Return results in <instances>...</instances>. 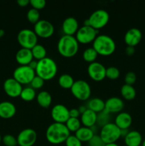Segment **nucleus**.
Segmentation results:
<instances>
[{"label":"nucleus","mask_w":145,"mask_h":146,"mask_svg":"<svg viewBox=\"0 0 145 146\" xmlns=\"http://www.w3.org/2000/svg\"><path fill=\"white\" fill-rule=\"evenodd\" d=\"M132 115L127 112H120L116 115L115 119V123L119 128L122 129H129L132 125Z\"/></svg>","instance_id":"obj_21"},{"label":"nucleus","mask_w":145,"mask_h":146,"mask_svg":"<svg viewBox=\"0 0 145 146\" xmlns=\"http://www.w3.org/2000/svg\"><path fill=\"white\" fill-rule=\"evenodd\" d=\"M44 82L45 81L42 78L36 75L30 84H31V87H32L34 89H38V88H42L43 86L44 85Z\"/></svg>","instance_id":"obj_37"},{"label":"nucleus","mask_w":145,"mask_h":146,"mask_svg":"<svg viewBox=\"0 0 145 146\" xmlns=\"http://www.w3.org/2000/svg\"><path fill=\"white\" fill-rule=\"evenodd\" d=\"M72 95L78 100L85 101L89 99L91 95L90 84L85 80L79 79L75 81L71 88Z\"/></svg>","instance_id":"obj_7"},{"label":"nucleus","mask_w":145,"mask_h":146,"mask_svg":"<svg viewBox=\"0 0 145 146\" xmlns=\"http://www.w3.org/2000/svg\"><path fill=\"white\" fill-rule=\"evenodd\" d=\"M4 34H5V31H4V30L2 29H0V38L4 36Z\"/></svg>","instance_id":"obj_49"},{"label":"nucleus","mask_w":145,"mask_h":146,"mask_svg":"<svg viewBox=\"0 0 145 146\" xmlns=\"http://www.w3.org/2000/svg\"><path fill=\"white\" fill-rule=\"evenodd\" d=\"M95 135V131L92 128L87 126H81L76 132L75 135L81 142H88Z\"/></svg>","instance_id":"obj_24"},{"label":"nucleus","mask_w":145,"mask_h":146,"mask_svg":"<svg viewBox=\"0 0 145 146\" xmlns=\"http://www.w3.org/2000/svg\"><path fill=\"white\" fill-rule=\"evenodd\" d=\"M142 38V31L137 28H131L125 33L124 40L127 46H134L137 45Z\"/></svg>","instance_id":"obj_17"},{"label":"nucleus","mask_w":145,"mask_h":146,"mask_svg":"<svg viewBox=\"0 0 145 146\" xmlns=\"http://www.w3.org/2000/svg\"><path fill=\"white\" fill-rule=\"evenodd\" d=\"M26 17L29 22H31V24H35L36 23L38 22L40 20L39 11L36 9L31 8L27 11Z\"/></svg>","instance_id":"obj_34"},{"label":"nucleus","mask_w":145,"mask_h":146,"mask_svg":"<svg viewBox=\"0 0 145 146\" xmlns=\"http://www.w3.org/2000/svg\"><path fill=\"white\" fill-rule=\"evenodd\" d=\"M87 70L89 76L95 81H102L106 77V68L98 61L89 64Z\"/></svg>","instance_id":"obj_13"},{"label":"nucleus","mask_w":145,"mask_h":146,"mask_svg":"<svg viewBox=\"0 0 145 146\" xmlns=\"http://www.w3.org/2000/svg\"><path fill=\"white\" fill-rule=\"evenodd\" d=\"M135 52V48L134 46H127L125 48V53L128 56H132L134 54Z\"/></svg>","instance_id":"obj_43"},{"label":"nucleus","mask_w":145,"mask_h":146,"mask_svg":"<svg viewBox=\"0 0 145 146\" xmlns=\"http://www.w3.org/2000/svg\"><path fill=\"white\" fill-rule=\"evenodd\" d=\"M98 55V54L94 49L93 47H88L84 50L83 53H82V58L85 61L89 62L90 64V63L95 61Z\"/></svg>","instance_id":"obj_31"},{"label":"nucleus","mask_w":145,"mask_h":146,"mask_svg":"<svg viewBox=\"0 0 145 146\" xmlns=\"http://www.w3.org/2000/svg\"><path fill=\"white\" fill-rule=\"evenodd\" d=\"M120 93L122 96L126 100H132L136 97V90L132 85L123 84L120 88Z\"/></svg>","instance_id":"obj_27"},{"label":"nucleus","mask_w":145,"mask_h":146,"mask_svg":"<svg viewBox=\"0 0 145 146\" xmlns=\"http://www.w3.org/2000/svg\"><path fill=\"white\" fill-rule=\"evenodd\" d=\"M36 98L38 104L43 108H48L52 103V96L47 91H42L38 93Z\"/></svg>","instance_id":"obj_26"},{"label":"nucleus","mask_w":145,"mask_h":146,"mask_svg":"<svg viewBox=\"0 0 145 146\" xmlns=\"http://www.w3.org/2000/svg\"><path fill=\"white\" fill-rule=\"evenodd\" d=\"M29 4H31L32 8L39 10L45 7L46 1L45 0H30Z\"/></svg>","instance_id":"obj_41"},{"label":"nucleus","mask_w":145,"mask_h":146,"mask_svg":"<svg viewBox=\"0 0 145 146\" xmlns=\"http://www.w3.org/2000/svg\"><path fill=\"white\" fill-rule=\"evenodd\" d=\"M17 40L21 48L31 49L38 44V36L31 29H23L17 34Z\"/></svg>","instance_id":"obj_6"},{"label":"nucleus","mask_w":145,"mask_h":146,"mask_svg":"<svg viewBox=\"0 0 145 146\" xmlns=\"http://www.w3.org/2000/svg\"><path fill=\"white\" fill-rule=\"evenodd\" d=\"M71 132L65 123L54 122L50 124L45 131V137L50 143L58 145L65 142Z\"/></svg>","instance_id":"obj_1"},{"label":"nucleus","mask_w":145,"mask_h":146,"mask_svg":"<svg viewBox=\"0 0 145 146\" xmlns=\"http://www.w3.org/2000/svg\"><path fill=\"white\" fill-rule=\"evenodd\" d=\"M1 142L6 146H16L18 145L16 138L11 134H7V135H4L2 137Z\"/></svg>","instance_id":"obj_36"},{"label":"nucleus","mask_w":145,"mask_h":146,"mask_svg":"<svg viewBox=\"0 0 145 146\" xmlns=\"http://www.w3.org/2000/svg\"><path fill=\"white\" fill-rule=\"evenodd\" d=\"M37 64H38V61L36 59H33L32 61H31V62L28 64V66H29L30 67H31L33 69L35 70L36 68V66H37Z\"/></svg>","instance_id":"obj_45"},{"label":"nucleus","mask_w":145,"mask_h":146,"mask_svg":"<svg viewBox=\"0 0 145 146\" xmlns=\"http://www.w3.org/2000/svg\"><path fill=\"white\" fill-rule=\"evenodd\" d=\"M129 133V129H122L121 130V137L125 138Z\"/></svg>","instance_id":"obj_47"},{"label":"nucleus","mask_w":145,"mask_h":146,"mask_svg":"<svg viewBox=\"0 0 145 146\" xmlns=\"http://www.w3.org/2000/svg\"><path fill=\"white\" fill-rule=\"evenodd\" d=\"M97 115L98 113L88 108L80 115L81 123L84 126L90 127V128L94 126L97 123Z\"/></svg>","instance_id":"obj_23"},{"label":"nucleus","mask_w":145,"mask_h":146,"mask_svg":"<svg viewBox=\"0 0 145 146\" xmlns=\"http://www.w3.org/2000/svg\"><path fill=\"white\" fill-rule=\"evenodd\" d=\"M57 48L61 55L69 58L77 54L79 49V42L74 36L63 34L58 40Z\"/></svg>","instance_id":"obj_4"},{"label":"nucleus","mask_w":145,"mask_h":146,"mask_svg":"<svg viewBox=\"0 0 145 146\" xmlns=\"http://www.w3.org/2000/svg\"><path fill=\"white\" fill-rule=\"evenodd\" d=\"M124 139L127 146H140L143 141L142 134L137 131H129Z\"/></svg>","instance_id":"obj_22"},{"label":"nucleus","mask_w":145,"mask_h":146,"mask_svg":"<svg viewBox=\"0 0 145 146\" xmlns=\"http://www.w3.org/2000/svg\"><path fill=\"white\" fill-rule=\"evenodd\" d=\"M88 146H104L105 143L102 140L100 135H94L93 137L88 142Z\"/></svg>","instance_id":"obj_39"},{"label":"nucleus","mask_w":145,"mask_h":146,"mask_svg":"<svg viewBox=\"0 0 145 146\" xmlns=\"http://www.w3.org/2000/svg\"><path fill=\"white\" fill-rule=\"evenodd\" d=\"M75 81L71 74H63L58 78V84L63 88H71Z\"/></svg>","instance_id":"obj_29"},{"label":"nucleus","mask_w":145,"mask_h":146,"mask_svg":"<svg viewBox=\"0 0 145 146\" xmlns=\"http://www.w3.org/2000/svg\"><path fill=\"white\" fill-rule=\"evenodd\" d=\"M1 141H2V137H1V134H0V143H1Z\"/></svg>","instance_id":"obj_51"},{"label":"nucleus","mask_w":145,"mask_h":146,"mask_svg":"<svg viewBox=\"0 0 145 146\" xmlns=\"http://www.w3.org/2000/svg\"><path fill=\"white\" fill-rule=\"evenodd\" d=\"M87 109H88V107H87V106L81 105V106H80L79 107H78V111H79L80 115L82 113L85 112V111H86Z\"/></svg>","instance_id":"obj_46"},{"label":"nucleus","mask_w":145,"mask_h":146,"mask_svg":"<svg viewBox=\"0 0 145 146\" xmlns=\"http://www.w3.org/2000/svg\"><path fill=\"white\" fill-rule=\"evenodd\" d=\"M109 19V13L106 10L102 9L94 11L88 19L90 26L93 27L96 30L105 27L108 23Z\"/></svg>","instance_id":"obj_9"},{"label":"nucleus","mask_w":145,"mask_h":146,"mask_svg":"<svg viewBox=\"0 0 145 146\" xmlns=\"http://www.w3.org/2000/svg\"><path fill=\"white\" fill-rule=\"evenodd\" d=\"M136 81V75L133 71H129L125 76V84L128 85H133Z\"/></svg>","instance_id":"obj_40"},{"label":"nucleus","mask_w":145,"mask_h":146,"mask_svg":"<svg viewBox=\"0 0 145 146\" xmlns=\"http://www.w3.org/2000/svg\"><path fill=\"white\" fill-rule=\"evenodd\" d=\"M123 146H127V145H123Z\"/></svg>","instance_id":"obj_52"},{"label":"nucleus","mask_w":145,"mask_h":146,"mask_svg":"<svg viewBox=\"0 0 145 146\" xmlns=\"http://www.w3.org/2000/svg\"><path fill=\"white\" fill-rule=\"evenodd\" d=\"M51 117L54 122L65 123L70 118L69 109L65 106L58 104L51 109Z\"/></svg>","instance_id":"obj_14"},{"label":"nucleus","mask_w":145,"mask_h":146,"mask_svg":"<svg viewBox=\"0 0 145 146\" xmlns=\"http://www.w3.org/2000/svg\"><path fill=\"white\" fill-rule=\"evenodd\" d=\"M92 47L98 54L102 56H109L116 49L115 41L107 34H98L92 42Z\"/></svg>","instance_id":"obj_2"},{"label":"nucleus","mask_w":145,"mask_h":146,"mask_svg":"<svg viewBox=\"0 0 145 146\" xmlns=\"http://www.w3.org/2000/svg\"><path fill=\"white\" fill-rule=\"evenodd\" d=\"M142 146H145V139H144L143 141H142Z\"/></svg>","instance_id":"obj_50"},{"label":"nucleus","mask_w":145,"mask_h":146,"mask_svg":"<svg viewBox=\"0 0 145 146\" xmlns=\"http://www.w3.org/2000/svg\"><path fill=\"white\" fill-rule=\"evenodd\" d=\"M16 112V108L13 103L5 101L0 102V117L5 119L11 118Z\"/></svg>","instance_id":"obj_20"},{"label":"nucleus","mask_w":145,"mask_h":146,"mask_svg":"<svg viewBox=\"0 0 145 146\" xmlns=\"http://www.w3.org/2000/svg\"><path fill=\"white\" fill-rule=\"evenodd\" d=\"M15 58L16 61L20 66L28 65L34 59L31 49L26 48H21L18 49L16 54Z\"/></svg>","instance_id":"obj_19"},{"label":"nucleus","mask_w":145,"mask_h":146,"mask_svg":"<svg viewBox=\"0 0 145 146\" xmlns=\"http://www.w3.org/2000/svg\"><path fill=\"white\" fill-rule=\"evenodd\" d=\"M79 29V24L76 18L68 17L64 19L62 24V30L65 35L73 36Z\"/></svg>","instance_id":"obj_18"},{"label":"nucleus","mask_w":145,"mask_h":146,"mask_svg":"<svg viewBox=\"0 0 145 146\" xmlns=\"http://www.w3.org/2000/svg\"><path fill=\"white\" fill-rule=\"evenodd\" d=\"M104 146H119L118 144H117L116 143H107L105 144Z\"/></svg>","instance_id":"obj_48"},{"label":"nucleus","mask_w":145,"mask_h":146,"mask_svg":"<svg viewBox=\"0 0 145 146\" xmlns=\"http://www.w3.org/2000/svg\"><path fill=\"white\" fill-rule=\"evenodd\" d=\"M34 31L38 36L48 38L53 34L54 26L48 20L40 19L34 24Z\"/></svg>","instance_id":"obj_11"},{"label":"nucleus","mask_w":145,"mask_h":146,"mask_svg":"<svg viewBox=\"0 0 145 146\" xmlns=\"http://www.w3.org/2000/svg\"><path fill=\"white\" fill-rule=\"evenodd\" d=\"M3 87L6 94L12 98L20 96L23 89L22 85L14 78H7L4 81Z\"/></svg>","instance_id":"obj_15"},{"label":"nucleus","mask_w":145,"mask_h":146,"mask_svg":"<svg viewBox=\"0 0 145 146\" xmlns=\"http://www.w3.org/2000/svg\"><path fill=\"white\" fill-rule=\"evenodd\" d=\"M20 97H21L24 101H32L34 98H36V94L35 89H34V88L31 86L23 88L21 94H20Z\"/></svg>","instance_id":"obj_30"},{"label":"nucleus","mask_w":145,"mask_h":146,"mask_svg":"<svg viewBox=\"0 0 145 146\" xmlns=\"http://www.w3.org/2000/svg\"><path fill=\"white\" fill-rule=\"evenodd\" d=\"M30 0H17V4L20 6V7H26L29 4Z\"/></svg>","instance_id":"obj_44"},{"label":"nucleus","mask_w":145,"mask_h":146,"mask_svg":"<svg viewBox=\"0 0 145 146\" xmlns=\"http://www.w3.org/2000/svg\"><path fill=\"white\" fill-rule=\"evenodd\" d=\"M35 71L36 75L42 78L44 81L51 80L56 75L58 66L52 58L46 56L38 61Z\"/></svg>","instance_id":"obj_3"},{"label":"nucleus","mask_w":145,"mask_h":146,"mask_svg":"<svg viewBox=\"0 0 145 146\" xmlns=\"http://www.w3.org/2000/svg\"><path fill=\"white\" fill-rule=\"evenodd\" d=\"M31 52H32L34 58L37 61H39V60H41L46 57L47 51L44 46H43L42 44H37L36 45L34 46L31 48Z\"/></svg>","instance_id":"obj_28"},{"label":"nucleus","mask_w":145,"mask_h":146,"mask_svg":"<svg viewBox=\"0 0 145 146\" xmlns=\"http://www.w3.org/2000/svg\"><path fill=\"white\" fill-rule=\"evenodd\" d=\"M65 124L70 132H76L81 127V121L78 118L70 117Z\"/></svg>","instance_id":"obj_32"},{"label":"nucleus","mask_w":145,"mask_h":146,"mask_svg":"<svg viewBox=\"0 0 145 146\" xmlns=\"http://www.w3.org/2000/svg\"><path fill=\"white\" fill-rule=\"evenodd\" d=\"M124 101L122 98L117 96H112L105 101V111L109 113H120L124 108Z\"/></svg>","instance_id":"obj_16"},{"label":"nucleus","mask_w":145,"mask_h":146,"mask_svg":"<svg viewBox=\"0 0 145 146\" xmlns=\"http://www.w3.org/2000/svg\"><path fill=\"white\" fill-rule=\"evenodd\" d=\"M109 119H110V115L109 113L107 112L104 110L102 112H100L97 115V123L98 125L102 127L103 125H106L107 123H109Z\"/></svg>","instance_id":"obj_33"},{"label":"nucleus","mask_w":145,"mask_h":146,"mask_svg":"<svg viewBox=\"0 0 145 146\" xmlns=\"http://www.w3.org/2000/svg\"><path fill=\"white\" fill-rule=\"evenodd\" d=\"M98 30H96L90 26L83 25L78 29L75 34V38L81 44H89L93 42L98 36Z\"/></svg>","instance_id":"obj_10"},{"label":"nucleus","mask_w":145,"mask_h":146,"mask_svg":"<svg viewBox=\"0 0 145 146\" xmlns=\"http://www.w3.org/2000/svg\"><path fill=\"white\" fill-rule=\"evenodd\" d=\"M65 143L66 146H82V142L75 135H70Z\"/></svg>","instance_id":"obj_38"},{"label":"nucleus","mask_w":145,"mask_h":146,"mask_svg":"<svg viewBox=\"0 0 145 146\" xmlns=\"http://www.w3.org/2000/svg\"><path fill=\"white\" fill-rule=\"evenodd\" d=\"M120 76L119 68L115 66H109L106 68V77L111 80H115Z\"/></svg>","instance_id":"obj_35"},{"label":"nucleus","mask_w":145,"mask_h":146,"mask_svg":"<svg viewBox=\"0 0 145 146\" xmlns=\"http://www.w3.org/2000/svg\"><path fill=\"white\" fill-rule=\"evenodd\" d=\"M35 76V70L28 65L19 66L16 67L13 72V78L21 85L30 84Z\"/></svg>","instance_id":"obj_8"},{"label":"nucleus","mask_w":145,"mask_h":146,"mask_svg":"<svg viewBox=\"0 0 145 146\" xmlns=\"http://www.w3.org/2000/svg\"><path fill=\"white\" fill-rule=\"evenodd\" d=\"M100 136L105 144L116 143L121 138V129L115 123H108L101 127Z\"/></svg>","instance_id":"obj_5"},{"label":"nucleus","mask_w":145,"mask_h":146,"mask_svg":"<svg viewBox=\"0 0 145 146\" xmlns=\"http://www.w3.org/2000/svg\"><path fill=\"white\" fill-rule=\"evenodd\" d=\"M16 139L19 146H32L36 141L37 133L32 128H25L20 131Z\"/></svg>","instance_id":"obj_12"},{"label":"nucleus","mask_w":145,"mask_h":146,"mask_svg":"<svg viewBox=\"0 0 145 146\" xmlns=\"http://www.w3.org/2000/svg\"><path fill=\"white\" fill-rule=\"evenodd\" d=\"M69 114L70 117H72V118H78L80 115V113L79 111H78V108H73L70 109Z\"/></svg>","instance_id":"obj_42"},{"label":"nucleus","mask_w":145,"mask_h":146,"mask_svg":"<svg viewBox=\"0 0 145 146\" xmlns=\"http://www.w3.org/2000/svg\"><path fill=\"white\" fill-rule=\"evenodd\" d=\"M87 107L88 109L98 113L105 110V101L98 97L92 98L89 100L87 104Z\"/></svg>","instance_id":"obj_25"}]
</instances>
